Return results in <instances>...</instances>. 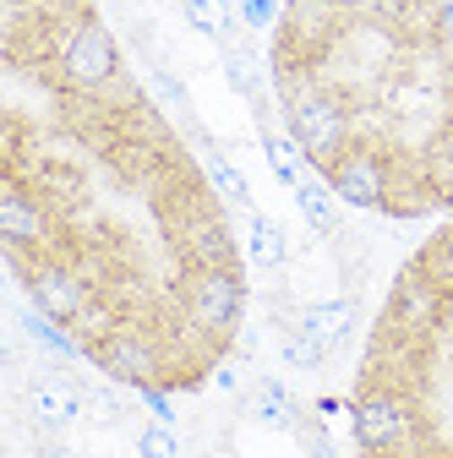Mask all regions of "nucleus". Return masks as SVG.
Returning a JSON list of instances; mask_svg holds the SVG:
<instances>
[{
    "mask_svg": "<svg viewBox=\"0 0 453 458\" xmlns=\"http://www.w3.org/2000/svg\"><path fill=\"white\" fill-rule=\"evenodd\" d=\"M273 77H278V98H285V131L306 148V158L317 169H328L355 142L350 104L328 82H317V72H306V66H273Z\"/></svg>",
    "mask_w": 453,
    "mask_h": 458,
    "instance_id": "obj_1",
    "label": "nucleus"
},
{
    "mask_svg": "<svg viewBox=\"0 0 453 458\" xmlns=\"http://www.w3.org/2000/svg\"><path fill=\"white\" fill-rule=\"evenodd\" d=\"M350 431H355L361 458H410V447L421 437L415 398L399 387H355Z\"/></svg>",
    "mask_w": 453,
    "mask_h": 458,
    "instance_id": "obj_2",
    "label": "nucleus"
},
{
    "mask_svg": "<svg viewBox=\"0 0 453 458\" xmlns=\"http://www.w3.org/2000/svg\"><path fill=\"white\" fill-rule=\"evenodd\" d=\"M181 311L202 338L224 344L241 327V311H246L241 267H186L181 273Z\"/></svg>",
    "mask_w": 453,
    "mask_h": 458,
    "instance_id": "obj_3",
    "label": "nucleus"
},
{
    "mask_svg": "<svg viewBox=\"0 0 453 458\" xmlns=\"http://www.w3.org/2000/svg\"><path fill=\"white\" fill-rule=\"evenodd\" d=\"M55 77H61V88L72 93H104L109 82L121 77V44L115 33H109L98 17H82L61 49V66H55Z\"/></svg>",
    "mask_w": 453,
    "mask_h": 458,
    "instance_id": "obj_4",
    "label": "nucleus"
},
{
    "mask_svg": "<svg viewBox=\"0 0 453 458\" xmlns=\"http://www.w3.org/2000/svg\"><path fill=\"white\" fill-rule=\"evenodd\" d=\"M328 186L338 191V202H350L361 213H388V197H393V158L372 142H350L328 169Z\"/></svg>",
    "mask_w": 453,
    "mask_h": 458,
    "instance_id": "obj_5",
    "label": "nucleus"
},
{
    "mask_svg": "<svg viewBox=\"0 0 453 458\" xmlns=\"http://www.w3.org/2000/svg\"><path fill=\"white\" fill-rule=\"evenodd\" d=\"M442 317H448V295L410 262L399 278H393L377 333H388V338H432V333L442 327Z\"/></svg>",
    "mask_w": 453,
    "mask_h": 458,
    "instance_id": "obj_6",
    "label": "nucleus"
},
{
    "mask_svg": "<svg viewBox=\"0 0 453 458\" xmlns=\"http://www.w3.org/2000/svg\"><path fill=\"white\" fill-rule=\"evenodd\" d=\"M88 360L121 387H164V355H158V338L142 327H115L104 344H93Z\"/></svg>",
    "mask_w": 453,
    "mask_h": 458,
    "instance_id": "obj_7",
    "label": "nucleus"
},
{
    "mask_svg": "<svg viewBox=\"0 0 453 458\" xmlns=\"http://www.w3.org/2000/svg\"><path fill=\"white\" fill-rule=\"evenodd\" d=\"M0 241H6V251H38V257H55V218H49V202L6 175V186H0Z\"/></svg>",
    "mask_w": 453,
    "mask_h": 458,
    "instance_id": "obj_8",
    "label": "nucleus"
},
{
    "mask_svg": "<svg viewBox=\"0 0 453 458\" xmlns=\"http://www.w3.org/2000/svg\"><path fill=\"white\" fill-rule=\"evenodd\" d=\"M22 404H28V415L44 426V431H72V426H82V415H88V393L66 377V371H38V377H28V387H22Z\"/></svg>",
    "mask_w": 453,
    "mask_h": 458,
    "instance_id": "obj_9",
    "label": "nucleus"
},
{
    "mask_svg": "<svg viewBox=\"0 0 453 458\" xmlns=\"http://www.w3.org/2000/svg\"><path fill=\"white\" fill-rule=\"evenodd\" d=\"M301 333H312L322 350H338L350 333H355V301H345V295H328V301H306L301 306V322H295Z\"/></svg>",
    "mask_w": 453,
    "mask_h": 458,
    "instance_id": "obj_10",
    "label": "nucleus"
},
{
    "mask_svg": "<svg viewBox=\"0 0 453 458\" xmlns=\"http://www.w3.org/2000/svg\"><path fill=\"white\" fill-rule=\"evenodd\" d=\"M252 410H257V420L273 426V431H295V420H301L290 387L278 382V377H257V382H252Z\"/></svg>",
    "mask_w": 453,
    "mask_h": 458,
    "instance_id": "obj_11",
    "label": "nucleus"
},
{
    "mask_svg": "<svg viewBox=\"0 0 453 458\" xmlns=\"http://www.w3.org/2000/svg\"><path fill=\"white\" fill-rule=\"evenodd\" d=\"M262 153H268V164H273V175L285 181L290 191L312 175V158H306V148H301L290 131H273V126H268V131H262Z\"/></svg>",
    "mask_w": 453,
    "mask_h": 458,
    "instance_id": "obj_12",
    "label": "nucleus"
},
{
    "mask_svg": "<svg viewBox=\"0 0 453 458\" xmlns=\"http://www.w3.org/2000/svg\"><path fill=\"white\" fill-rule=\"evenodd\" d=\"M186 22L202 33V38H218V44H235V28H241V12L230 0H181Z\"/></svg>",
    "mask_w": 453,
    "mask_h": 458,
    "instance_id": "obj_13",
    "label": "nucleus"
},
{
    "mask_svg": "<svg viewBox=\"0 0 453 458\" xmlns=\"http://www.w3.org/2000/svg\"><path fill=\"white\" fill-rule=\"evenodd\" d=\"M295 202H301V213H306V224L317 235H333L338 229V191L328 186V175H306L295 186Z\"/></svg>",
    "mask_w": 453,
    "mask_h": 458,
    "instance_id": "obj_14",
    "label": "nucleus"
},
{
    "mask_svg": "<svg viewBox=\"0 0 453 458\" xmlns=\"http://www.w3.org/2000/svg\"><path fill=\"white\" fill-rule=\"evenodd\" d=\"M246 241H252V262H262V267H285L290 262V241H285V229H278L268 213H252Z\"/></svg>",
    "mask_w": 453,
    "mask_h": 458,
    "instance_id": "obj_15",
    "label": "nucleus"
},
{
    "mask_svg": "<svg viewBox=\"0 0 453 458\" xmlns=\"http://www.w3.org/2000/svg\"><path fill=\"white\" fill-rule=\"evenodd\" d=\"M208 186L218 202H230V208H252V186L246 175L235 169V158H224V153H208Z\"/></svg>",
    "mask_w": 453,
    "mask_h": 458,
    "instance_id": "obj_16",
    "label": "nucleus"
},
{
    "mask_svg": "<svg viewBox=\"0 0 453 458\" xmlns=\"http://www.w3.org/2000/svg\"><path fill=\"white\" fill-rule=\"evenodd\" d=\"M224 77H230L235 93H246L252 104H262V66H257V55L246 44H224Z\"/></svg>",
    "mask_w": 453,
    "mask_h": 458,
    "instance_id": "obj_17",
    "label": "nucleus"
},
{
    "mask_svg": "<svg viewBox=\"0 0 453 458\" xmlns=\"http://www.w3.org/2000/svg\"><path fill=\"white\" fill-rule=\"evenodd\" d=\"M278 355H285V366H295V371H322V360H328V350L312 333H301V327L278 333Z\"/></svg>",
    "mask_w": 453,
    "mask_h": 458,
    "instance_id": "obj_18",
    "label": "nucleus"
},
{
    "mask_svg": "<svg viewBox=\"0 0 453 458\" xmlns=\"http://www.w3.org/2000/svg\"><path fill=\"white\" fill-rule=\"evenodd\" d=\"M137 453H142V458H186L175 426H164V420H142V426H137Z\"/></svg>",
    "mask_w": 453,
    "mask_h": 458,
    "instance_id": "obj_19",
    "label": "nucleus"
},
{
    "mask_svg": "<svg viewBox=\"0 0 453 458\" xmlns=\"http://www.w3.org/2000/svg\"><path fill=\"white\" fill-rule=\"evenodd\" d=\"M88 415H98L104 426H115V420H126V404L115 398V387H88Z\"/></svg>",
    "mask_w": 453,
    "mask_h": 458,
    "instance_id": "obj_20",
    "label": "nucleus"
},
{
    "mask_svg": "<svg viewBox=\"0 0 453 458\" xmlns=\"http://www.w3.org/2000/svg\"><path fill=\"white\" fill-rule=\"evenodd\" d=\"M295 437H301V447H306L312 458H338V453H333V442H328V431H322L317 420H306V415H301V420H295Z\"/></svg>",
    "mask_w": 453,
    "mask_h": 458,
    "instance_id": "obj_21",
    "label": "nucleus"
},
{
    "mask_svg": "<svg viewBox=\"0 0 453 458\" xmlns=\"http://www.w3.org/2000/svg\"><path fill=\"white\" fill-rule=\"evenodd\" d=\"M241 22L257 28V33L273 28V22H278V0H241Z\"/></svg>",
    "mask_w": 453,
    "mask_h": 458,
    "instance_id": "obj_22",
    "label": "nucleus"
},
{
    "mask_svg": "<svg viewBox=\"0 0 453 458\" xmlns=\"http://www.w3.org/2000/svg\"><path fill=\"white\" fill-rule=\"evenodd\" d=\"M137 393H142V404L153 410V420L175 426V404H169V393H164V387H137Z\"/></svg>",
    "mask_w": 453,
    "mask_h": 458,
    "instance_id": "obj_23",
    "label": "nucleus"
},
{
    "mask_svg": "<svg viewBox=\"0 0 453 458\" xmlns=\"http://www.w3.org/2000/svg\"><path fill=\"white\" fill-rule=\"evenodd\" d=\"M437 49L453 61V0H442V6H437Z\"/></svg>",
    "mask_w": 453,
    "mask_h": 458,
    "instance_id": "obj_24",
    "label": "nucleus"
},
{
    "mask_svg": "<svg viewBox=\"0 0 453 458\" xmlns=\"http://www.w3.org/2000/svg\"><path fill=\"white\" fill-rule=\"evenodd\" d=\"M213 387L218 393H241V366L235 360H213Z\"/></svg>",
    "mask_w": 453,
    "mask_h": 458,
    "instance_id": "obj_25",
    "label": "nucleus"
},
{
    "mask_svg": "<svg viewBox=\"0 0 453 458\" xmlns=\"http://www.w3.org/2000/svg\"><path fill=\"white\" fill-rule=\"evenodd\" d=\"M33 458H82L77 447H66V442H38V453Z\"/></svg>",
    "mask_w": 453,
    "mask_h": 458,
    "instance_id": "obj_26",
    "label": "nucleus"
},
{
    "mask_svg": "<svg viewBox=\"0 0 453 458\" xmlns=\"http://www.w3.org/2000/svg\"><path fill=\"white\" fill-rule=\"evenodd\" d=\"M448 93H453V61H448Z\"/></svg>",
    "mask_w": 453,
    "mask_h": 458,
    "instance_id": "obj_27",
    "label": "nucleus"
},
{
    "mask_svg": "<svg viewBox=\"0 0 453 458\" xmlns=\"http://www.w3.org/2000/svg\"><path fill=\"white\" fill-rule=\"evenodd\" d=\"M38 6H44V0H38Z\"/></svg>",
    "mask_w": 453,
    "mask_h": 458,
    "instance_id": "obj_28",
    "label": "nucleus"
}]
</instances>
